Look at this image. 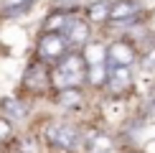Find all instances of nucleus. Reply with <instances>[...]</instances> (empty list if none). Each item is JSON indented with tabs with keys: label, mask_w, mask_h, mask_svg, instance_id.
I'll use <instances>...</instances> for the list:
<instances>
[{
	"label": "nucleus",
	"mask_w": 155,
	"mask_h": 153,
	"mask_svg": "<svg viewBox=\"0 0 155 153\" xmlns=\"http://www.w3.org/2000/svg\"><path fill=\"white\" fill-rule=\"evenodd\" d=\"M135 84V72L127 66H114V69H107V92L112 94V97H122V94H127Z\"/></svg>",
	"instance_id": "5"
},
{
	"label": "nucleus",
	"mask_w": 155,
	"mask_h": 153,
	"mask_svg": "<svg viewBox=\"0 0 155 153\" xmlns=\"http://www.w3.org/2000/svg\"><path fill=\"white\" fill-rule=\"evenodd\" d=\"M66 54H71L69 43L64 41L61 33H43L38 38V46H36V56L38 61L43 64H59Z\"/></svg>",
	"instance_id": "3"
},
{
	"label": "nucleus",
	"mask_w": 155,
	"mask_h": 153,
	"mask_svg": "<svg viewBox=\"0 0 155 153\" xmlns=\"http://www.w3.org/2000/svg\"><path fill=\"white\" fill-rule=\"evenodd\" d=\"M23 89H28V92H46V89H51V69L38 59L31 61L23 74Z\"/></svg>",
	"instance_id": "4"
},
{
	"label": "nucleus",
	"mask_w": 155,
	"mask_h": 153,
	"mask_svg": "<svg viewBox=\"0 0 155 153\" xmlns=\"http://www.w3.org/2000/svg\"><path fill=\"white\" fill-rule=\"evenodd\" d=\"M31 3H33V0H3L0 8H3L5 15H18V13H25V10H28Z\"/></svg>",
	"instance_id": "15"
},
{
	"label": "nucleus",
	"mask_w": 155,
	"mask_h": 153,
	"mask_svg": "<svg viewBox=\"0 0 155 153\" xmlns=\"http://www.w3.org/2000/svg\"><path fill=\"white\" fill-rule=\"evenodd\" d=\"M84 79H87V64H84L81 54H66L51 69V89H56V92L79 89Z\"/></svg>",
	"instance_id": "2"
},
{
	"label": "nucleus",
	"mask_w": 155,
	"mask_h": 153,
	"mask_svg": "<svg viewBox=\"0 0 155 153\" xmlns=\"http://www.w3.org/2000/svg\"><path fill=\"white\" fill-rule=\"evenodd\" d=\"M143 8H140L137 0H112L109 3V15L107 21H114V23H127L132 21L135 15H140Z\"/></svg>",
	"instance_id": "8"
},
{
	"label": "nucleus",
	"mask_w": 155,
	"mask_h": 153,
	"mask_svg": "<svg viewBox=\"0 0 155 153\" xmlns=\"http://www.w3.org/2000/svg\"><path fill=\"white\" fill-rule=\"evenodd\" d=\"M76 15L71 10H54L51 15L43 21V33H64V28L69 25V21Z\"/></svg>",
	"instance_id": "9"
},
{
	"label": "nucleus",
	"mask_w": 155,
	"mask_h": 153,
	"mask_svg": "<svg viewBox=\"0 0 155 153\" xmlns=\"http://www.w3.org/2000/svg\"><path fill=\"white\" fill-rule=\"evenodd\" d=\"M81 59H84V64H87V66L107 64V46H102V43H87V46H84Z\"/></svg>",
	"instance_id": "11"
},
{
	"label": "nucleus",
	"mask_w": 155,
	"mask_h": 153,
	"mask_svg": "<svg viewBox=\"0 0 155 153\" xmlns=\"http://www.w3.org/2000/svg\"><path fill=\"white\" fill-rule=\"evenodd\" d=\"M107 61H109V69H114V66L130 69L137 61V49L127 41H114L112 46H107Z\"/></svg>",
	"instance_id": "6"
},
{
	"label": "nucleus",
	"mask_w": 155,
	"mask_h": 153,
	"mask_svg": "<svg viewBox=\"0 0 155 153\" xmlns=\"http://www.w3.org/2000/svg\"><path fill=\"white\" fill-rule=\"evenodd\" d=\"M143 69L145 72H155V46L143 56Z\"/></svg>",
	"instance_id": "18"
},
{
	"label": "nucleus",
	"mask_w": 155,
	"mask_h": 153,
	"mask_svg": "<svg viewBox=\"0 0 155 153\" xmlns=\"http://www.w3.org/2000/svg\"><path fill=\"white\" fill-rule=\"evenodd\" d=\"M112 151H114V140L109 133L99 130L87 140V153H112Z\"/></svg>",
	"instance_id": "10"
},
{
	"label": "nucleus",
	"mask_w": 155,
	"mask_h": 153,
	"mask_svg": "<svg viewBox=\"0 0 155 153\" xmlns=\"http://www.w3.org/2000/svg\"><path fill=\"white\" fill-rule=\"evenodd\" d=\"M87 79L92 82L94 87H104L107 82V64H97V66H87Z\"/></svg>",
	"instance_id": "16"
},
{
	"label": "nucleus",
	"mask_w": 155,
	"mask_h": 153,
	"mask_svg": "<svg viewBox=\"0 0 155 153\" xmlns=\"http://www.w3.org/2000/svg\"><path fill=\"white\" fill-rule=\"evenodd\" d=\"M56 100H59V105L74 110V107L81 105V92H79V89H66V92H59V97H56Z\"/></svg>",
	"instance_id": "17"
},
{
	"label": "nucleus",
	"mask_w": 155,
	"mask_h": 153,
	"mask_svg": "<svg viewBox=\"0 0 155 153\" xmlns=\"http://www.w3.org/2000/svg\"><path fill=\"white\" fill-rule=\"evenodd\" d=\"M89 33H92V28H89V23L84 21V18L74 15L71 21H69V25L64 28V41L69 43V49H79V46H87L89 43Z\"/></svg>",
	"instance_id": "7"
},
{
	"label": "nucleus",
	"mask_w": 155,
	"mask_h": 153,
	"mask_svg": "<svg viewBox=\"0 0 155 153\" xmlns=\"http://www.w3.org/2000/svg\"><path fill=\"white\" fill-rule=\"evenodd\" d=\"M43 138H46L48 148L59 153H71L84 145V133L74 120H51L43 125Z\"/></svg>",
	"instance_id": "1"
},
{
	"label": "nucleus",
	"mask_w": 155,
	"mask_h": 153,
	"mask_svg": "<svg viewBox=\"0 0 155 153\" xmlns=\"http://www.w3.org/2000/svg\"><path fill=\"white\" fill-rule=\"evenodd\" d=\"M0 110L5 112V120H13V123H15V120H23L25 115H28V110H25V105L18 97H8V100H3V105H0Z\"/></svg>",
	"instance_id": "12"
},
{
	"label": "nucleus",
	"mask_w": 155,
	"mask_h": 153,
	"mask_svg": "<svg viewBox=\"0 0 155 153\" xmlns=\"http://www.w3.org/2000/svg\"><path fill=\"white\" fill-rule=\"evenodd\" d=\"M13 153H41V143H38V138H33V135H23V138L15 140Z\"/></svg>",
	"instance_id": "14"
},
{
	"label": "nucleus",
	"mask_w": 155,
	"mask_h": 153,
	"mask_svg": "<svg viewBox=\"0 0 155 153\" xmlns=\"http://www.w3.org/2000/svg\"><path fill=\"white\" fill-rule=\"evenodd\" d=\"M109 3H112V0H97V3H92L87 8V18H84V21H87L89 25H92V23H107Z\"/></svg>",
	"instance_id": "13"
},
{
	"label": "nucleus",
	"mask_w": 155,
	"mask_h": 153,
	"mask_svg": "<svg viewBox=\"0 0 155 153\" xmlns=\"http://www.w3.org/2000/svg\"><path fill=\"white\" fill-rule=\"evenodd\" d=\"M10 133H13V125L3 117V115H0V143H3V140H8V138H10Z\"/></svg>",
	"instance_id": "19"
}]
</instances>
